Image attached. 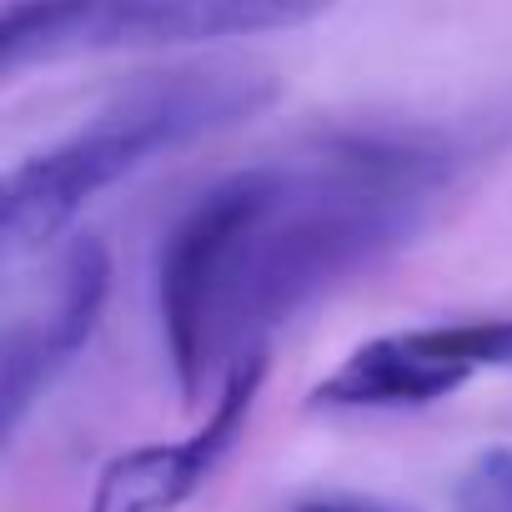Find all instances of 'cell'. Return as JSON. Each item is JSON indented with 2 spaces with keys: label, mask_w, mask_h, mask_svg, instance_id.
<instances>
[{
  "label": "cell",
  "mask_w": 512,
  "mask_h": 512,
  "mask_svg": "<svg viewBox=\"0 0 512 512\" xmlns=\"http://www.w3.org/2000/svg\"><path fill=\"white\" fill-rule=\"evenodd\" d=\"M337 0H11L0 21L6 71L106 51L206 46L322 21Z\"/></svg>",
  "instance_id": "3"
},
{
  "label": "cell",
  "mask_w": 512,
  "mask_h": 512,
  "mask_svg": "<svg viewBox=\"0 0 512 512\" xmlns=\"http://www.w3.org/2000/svg\"><path fill=\"white\" fill-rule=\"evenodd\" d=\"M292 512H407V507H387V502H377V497H342V492H327V497L297 502Z\"/></svg>",
  "instance_id": "8"
},
{
  "label": "cell",
  "mask_w": 512,
  "mask_h": 512,
  "mask_svg": "<svg viewBox=\"0 0 512 512\" xmlns=\"http://www.w3.org/2000/svg\"><path fill=\"white\" fill-rule=\"evenodd\" d=\"M267 382V347H246L226 362L221 397L211 402L206 422L181 442H146L111 457L96 477L91 512H176L201 492V482L221 467V457L241 442L256 392Z\"/></svg>",
  "instance_id": "5"
},
{
  "label": "cell",
  "mask_w": 512,
  "mask_h": 512,
  "mask_svg": "<svg viewBox=\"0 0 512 512\" xmlns=\"http://www.w3.org/2000/svg\"><path fill=\"white\" fill-rule=\"evenodd\" d=\"M472 161L477 141L452 126L337 131L312 156L206 186L156 256V312L181 402L196 407L216 362L267 347L272 327L407 246Z\"/></svg>",
  "instance_id": "1"
},
{
  "label": "cell",
  "mask_w": 512,
  "mask_h": 512,
  "mask_svg": "<svg viewBox=\"0 0 512 512\" xmlns=\"http://www.w3.org/2000/svg\"><path fill=\"white\" fill-rule=\"evenodd\" d=\"M106 297H111V251L96 236H76L56 262L46 312L16 317L6 327V352H0V422H6V437L21 432L26 412L91 347Z\"/></svg>",
  "instance_id": "6"
},
{
  "label": "cell",
  "mask_w": 512,
  "mask_h": 512,
  "mask_svg": "<svg viewBox=\"0 0 512 512\" xmlns=\"http://www.w3.org/2000/svg\"><path fill=\"white\" fill-rule=\"evenodd\" d=\"M282 86L256 71H171L126 86L91 126L6 171L0 191V251L6 262L51 246L71 221L151 156L216 136L277 106Z\"/></svg>",
  "instance_id": "2"
},
{
  "label": "cell",
  "mask_w": 512,
  "mask_h": 512,
  "mask_svg": "<svg viewBox=\"0 0 512 512\" xmlns=\"http://www.w3.org/2000/svg\"><path fill=\"white\" fill-rule=\"evenodd\" d=\"M512 367V317L432 322L362 342L312 387V407L327 412H392L452 397L482 372Z\"/></svg>",
  "instance_id": "4"
},
{
  "label": "cell",
  "mask_w": 512,
  "mask_h": 512,
  "mask_svg": "<svg viewBox=\"0 0 512 512\" xmlns=\"http://www.w3.org/2000/svg\"><path fill=\"white\" fill-rule=\"evenodd\" d=\"M452 512H512V447H482L462 467Z\"/></svg>",
  "instance_id": "7"
}]
</instances>
